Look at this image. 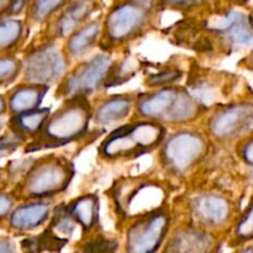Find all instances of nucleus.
Here are the masks:
<instances>
[{"mask_svg": "<svg viewBox=\"0 0 253 253\" xmlns=\"http://www.w3.org/2000/svg\"><path fill=\"white\" fill-rule=\"evenodd\" d=\"M90 118L91 108L86 96L67 99L64 105L47 119L43 127L37 133V140L29 145L26 152L59 147L73 142L86 132Z\"/></svg>", "mask_w": 253, "mask_h": 253, "instance_id": "nucleus-1", "label": "nucleus"}, {"mask_svg": "<svg viewBox=\"0 0 253 253\" xmlns=\"http://www.w3.org/2000/svg\"><path fill=\"white\" fill-rule=\"evenodd\" d=\"M136 109L143 118L155 123L183 124L197 118L199 104L182 88H161L145 94L136 101Z\"/></svg>", "mask_w": 253, "mask_h": 253, "instance_id": "nucleus-2", "label": "nucleus"}, {"mask_svg": "<svg viewBox=\"0 0 253 253\" xmlns=\"http://www.w3.org/2000/svg\"><path fill=\"white\" fill-rule=\"evenodd\" d=\"M165 136V127L155 121H140L123 126L104 140L100 155L105 158L137 157L161 145Z\"/></svg>", "mask_w": 253, "mask_h": 253, "instance_id": "nucleus-3", "label": "nucleus"}, {"mask_svg": "<svg viewBox=\"0 0 253 253\" xmlns=\"http://www.w3.org/2000/svg\"><path fill=\"white\" fill-rule=\"evenodd\" d=\"M73 166L61 157L40 160L24 182V194L31 199L49 198L67 189L73 178Z\"/></svg>", "mask_w": 253, "mask_h": 253, "instance_id": "nucleus-4", "label": "nucleus"}, {"mask_svg": "<svg viewBox=\"0 0 253 253\" xmlns=\"http://www.w3.org/2000/svg\"><path fill=\"white\" fill-rule=\"evenodd\" d=\"M114 61L106 54H96L93 58L79 64L67 76L62 83L59 93L67 99L74 96H86L100 88L110 76Z\"/></svg>", "mask_w": 253, "mask_h": 253, "instance_id": "nucleus-5", "label": "nucleus"}, {"mask_svg": "<svg viewBox=\"0 0 253 253\" xmlns=\"http://www.w3.org/2000/svg\"><path fill=\"white\" fill-rule=\"evenodd\" d=\"M205 153L207 142L202 135L192 131H180L166 141L162 158L168 169L183 174L194 167Z\"/></svg>", "mask_w": 253, "mask_h": 253, "instance_id": "nucleus-6", "label": "nucleus"}, {"mask_svg": "<svg viewBox=\"0 0 253 253\" xmlns=\"http://www.w3.org/2000/svg\"><path fill=\"white\" fill-rule=\"evenodd\" d=\"M66 68V58L53 43L32 49L22 63L25 81L35 85L48 86L63 76Z\"/></svg>", "mask_w": 253, "mask_h": 253, "instance_id": "nucleus-7", "label": "nucleus"}, {"mask_svg": "<svg viewBox=\"0 0 253 253\" xmlns=\"http://www.w3.org/2000/svg\"><path fill=\"white\" fill-rule=\"evenodd\" d=\"M150 20V9L140 5L123 2L111 10L105 19L104 31L109 42L123 43L135 39Z\"/></svg>", "mask_w": 253, "mask_h": 253, "instance_id": "nucleus-8", "label": "nucleus"}, {"mask_svg": "<svg viewBox=\"0 0 253 253\" xmlns=\"http://www.w3.org/2000/svg\"><path fill=\"white\" fill-rule=\"evenodd\" d=\"M168 215L153 211L138 219L127 232V253H153L168 229Z\"/></svg>", "mask_w": 253, "mask_h": 253, "instance_id": "nucleus-9", "label": "nucleus"}, {"mask_svg": "<svg viewBox=\"0 0 253 253\" xmlns=\"http://www.w3.org/2000/svg\"><path fill=\"white\" fill-rule=\"evenodd\" d=\"M253 125V103H242L217 111L209 121L210 133L221 141L232 140Z\"/></svg>", "mask_w": 253, "mask_h": 253, "instance_id": "nucleus-10", "label": "nucleus"}, {"mask_svg": "<svg viewBox=\"0 0 253 253\" xmlns=\"http://www.w3.org/2000/svg\"><path fill=\"white\" fill-rule=\"evenodd\" d=\"M211 31L222 35L232 46L244 47L253 43V30L249 19L242 12L230 11L214 20L209 26Z\"/></svg>", "mask_w": 253, "mask_h": 253, "instance_id": "nucleus-11", "label": "nucleus"}, {"mask_svg": "<svg viewBox=\"0 0 253 253\" xmlns=\"http://www.w3.org/2000/svg\"><path fill=\"white\" fill-rule=\"evenodd\" d=\"M95 10L94 0H72L57 16L52 31L54 36L64 37L82 27Z\"/></svg>", "mask_w": 253, "mask_h": 253, "instance_id": "nucleus-12", "label": "nucleus"}, {"mask_svg": "<svg viewBox=\"0 0 253 253\" xmlns=\"http://www.w3.org/2000/svg\"><path fill=\"white\" fill-rule=\"evenodd\" d=\"M230 203L221 195L205 194L198 197L193 203L195 219L207 226H221L230 216Z\"/></svg>", "mask_w": 253, "mask_h": 253, "instance_id": "nucleus-13", "label": "nucleus"}, {"mask_svg": "<svg viewBox=\"0 0 253 253\" xmlns=\"http://www.w3.org/2000/svg\"><path fill=\"white\" fill-rule=\"evenodd\" d=\"M135 99L130 95H118L104 100L94 113V121L98 125L109 126L125 120L128 116Z\"/></svg>", "mask_w": 253, "mask_h": 253, "instance_id": "nucleus-14", "label": "nucleus"}, {"mask_svg": "<svg viewBox=\"0 0 253 253\" xmlns=\"http://www.w3.org/2000/svg\"><path fill=\"white\" fill-rule=\"evenodd\" d=\"M49 204L43 202L21 205L12 211L10 226L17 231H29L43 224L49 216Z\"/></svg>", "mask_w": 253, "mask_h": 253, "instance_id": "nucleus-15", "label": "nucleus"}, {"mask_svg": "<svg viewBox=\"0 0 253 253\" xmlns=\"http://www.w3.org/2000/svg\"><path fill=\"white\" fill-rule=\"evenodd\" d=\"M103 26L100 20L84 24L78 30L69 35V39L66 44V51L71 58H79L84 56L91 47L96 43Z\"/></svg>", "mask_w": 253, "mask_h": 253, "instance_id": "nucleus-16", "label": "nucleus"}, {"mask_svg": "<svg viewBox=\"0 0 253 253\" xmlns=\"http://www.w3.org/2000/svg\"><path fill=\"white\" fill-rule=\"evenodd\" d=\"M47 91L48 86L46 85L29 84V85L19 86L12 91L9 98L10 110L15 115L36 110L41 105Z\"/></svg>", "mask_w": 253, "mask_h": 253, "instance_id": "nucleus-17", "label": "nucleus"}, {"mask_svg": "<svg viewBox=\"0 0 253 253\" xmlns=\"http://www.w3.org/2000/svg\"><path fill=\"white\" fill-rule=\"evenodd\" d=\"M212 240L209 235L199 231H182L172 240L168 253H208Z\"/></svg>", "mask_w": 253, "mask_h": 253, "instance_id": "nucleus-18", "label": "nucleus"}, {"mask_svg": "<svg viewBox=\"0 0 253 253\" xmlns=\"http://www.w3.org/2000/svg\"><path fill=\"white\" fill-rule=\"evenodd\" d=\"M49 108H43L15 115L11 120V130L21 135L22 137L37 136L46 124L47 119L49 118Z\"/></svg>", "mask_w": 253, "mask_h": 253, "instance_id": "nucleus-19", "label": "nucleus"}, {"mask_svg": "<svg viewBox=\"0 0 253 253\" xmlns=\"http://www.w3.org/2000/svg\"><path fill=\"white\" fill-rule=\"evenodd\" d=\"M68 211L74 221L83 225L85 229H90L98 219V199L94 195L81 197L69 205Z\"/></svg>", "mask_w": 253, "mask_h": 253, "instance_id": "nucleus-20", "label": "nucleus"}, {"mask_svg": "<svg viewBox=\"0 0 253 253\" xmlns=\"http://www.w3.org/2000/svg\"><path fill=\"white\" fill-rule=\"evenodd\" d=\"M72 0H27V11L30 19L41 24L63 10Z\"/></svg>", "mask_w": 253, "mask_h": 253, "instance_id": "nucleus-21", "label": "nucleus"}, {"mask_svg": "<svg viewBox=\"0 0 253 253\" xmlns=\"http://www.w3.org/2000/svg\"><path fill=\"white\" fill-rule=\"evenodd\" d=\"M66 239H61L57 236L56 234L48 230L41 236L36 237V239L25 240L22 242V247L26 250L27 252H40V251H58L59 249L63 247L66 244Z\"/></svg>", "mask_w": 253, "mask_h": 253, "instance_id": "nucleus-22", "label": "nucleus"}, {"mask_svg": "<svg viewBox=\"0 0 253 253\" xmlns=\"http://www.w3.org/2000/svg\"><path fill=\"white\" fill-rule=\"evenodd\" d=\"M24 26L20 20L7 19L0 21V52L10 49L21 37Z\"/></svg>", "mask_w": 253, "mask_h": 253, "instance_id": "nucleus-23", "label": "nucleus"}, {"mask_svg": "<svg viewBox=\"0 0 253 253\" xmlns=\"http://www.w3.org/2000/svg\"><path fill=\"white\" fill-rule=\"evenodd\" d=\"M21 69V63L12 57L0 58V85L14 81Z\"/></svg>", "mask_w": 253, "mask_h": 253, "instance_id": "nucleus-24", "label": "nucleus"}, {"mask_svg": "<svg viewBox=\"0 0 253 253\" xmlns=\"http://www.w3.org/2000/svg\"><path fill=\"white\" fill-rule=\"evenodd\" d=\"M207 1L208 0H160L158 4L162 9L188 11V10L195 9V7L205 4Z\"/></svg>", "mask_w": 253, "mask_h": 253, "instance_id": "nucleus-25", "label": "nucleus"}, {"mask_svg": "<svg viewBox=\"0 0 253 253\" xmlns=\"http://www.w3.org/2000/svg\"><path fill=\"white\" fill-rule=\"evenodd\" d=\"M22 141H24V137L21 135L15 132L14 130L10 131L7 135L0 138V157H4L16 150L17 146L21 145Z\"/></svg>", "mask_w": 253, "mask_h": 253, "instance_id": "nucleus-26", "label": "nucleus"}, {"mask_svg": "<svg viewBox=\"0 0 253 253\" xmlns=\"http://www.w3.org/2000/svg\"><path fill=\"white\" fill-rule=\"evenodd\" d=\"M236 235L244 240L253 237V205L249 208L246 214L244 215L241 221L237 225Z\"/></svg>", "mask_w": 253, "mask_h": 253, "instance_id": "nucleus-27", "label": "nucleus"}, {"mask_svg": "<svg viewBox=\"0 0 253 253\" xmlns=\"http://www.w3.org/2000/svg\"><path fill=\"white\" fill-rule=\"evenodd\" d=\"M180 76H182V73L179 71H163L155 74V76H151L147 79V84L151 86L163 85V84H168L177 81V79H179Z\"/></svg>", "mask_w": 253, "mask_h": 253, "instance_id": "nucleus-28", "label": "nucleus"}, {"mask_svg": "<svg viewBox=\"0 0 253 253\" xmlns=\"http://www.w3.org/2000/svg\"><path fill=\"white\" fill-rule=\"evenodd\" d=\"M12 209V199L7 195H0V219L6 216Z\"/></svg>", "mask_w": 253, "mask_h": 253, "instance_id": "nucleus-29", "label": "nucleus"}, {"mask_svg": "<svg viewBox=\"0 0 253 253\" xmlns=\"http://www.w3.org/2000/svg\"><path fill=\"white\" fill-rule=\"evenodd\" d=\"M242 158L249 165L253 166V138L247 141L244 145V148H242Z\"/></svg>", "mask_w": 253, "mask_h": 253, "instance_id": "nucleus-30", "label": "nucleus"}, {"mask_svg": "<svg viewBox=\"0 0 253 253\" xmlns=\"http://www.w3.org/2000/svg\"><path fill=\"white\" fill-rule=\"evenodd\" d=\"M0 253H16L14 244L9 239H0Z\"/></svg>", "mask_w": 253, "mask_h": 253, "instance_id": "nucleus-31", "label": "nucleus"}, {"mask_svg": "<svg viewBox=\"0 0 253 253\" xmlns=\"http://www.w3.org/2000/svg\"><path fill=\"white\" fill-rule=\"evenodd\" d=\"M127 2H131V4L140 5V6H145L150 9V6L152 4H155L156 1H160V0H126Z\"/></svg>", "mask_w": 253, "mask_h": 253, "instance_id": "nucleus-32", "label": "nucleus"}, {"mask_svg": "<svg viewBox=\"0 0 253 253\" xmlns=\"http://www.w3.org/2000/svg\"><path fill=\"white\" fill-rule=\"evenodd\" d=\"M10 4H11V0H0V14L6 12V10L9 9Z\"/></svg>", "mask_w": 253, "mask_h": 253, "instance_id": "nucleus-33", "label": "nucleus"}, {"mask_svg": "<svg viewBox=\"0 0 253 253\" xmlns=\"http://www.w3.org/2000/svg\"><path fill=\"white\" fill-rule=\"evenodd\" d=\"M5 111V100L0 96V115Z\"/></svg>", "mask_w": 253, "mask_h": 253, "instance_id": "nucleus-34", "label": "nucleus"}, {"mask_svg": "<svg viewBox=\"0 0 253 253\" xmlns=\"http://www.w3.org/2000/svg\"><path fill=\"white\" fill-rule=\"evenodd\" d=\"M249 24H250V26H251L252 30H253V11L251 12V15H250V16H249Z\"/></svg>", "mask_w": 253, "mask_h": 253, "instance_id": "nucleus-35", "label": "nucleus"}, {"mask_svg": "<svg viewBox=\"0 0 253 253\" xmlns=\"http://www.w3.org/2000/svg\"><path fill=\"white\" fill-rule=\"evenodd\" d=\"M242 253H253V250H246V251H244Z\"/></svg>", "mask_w": 253, "mask_h": 253, "instance_id": "nucleus-36", "label": "nucleus"}, {"mask_svg": "<svg viewBox=\"0 0 253 253\" xmlns=\"http://www.w3.org/2000/svg\"><path fill=\"white\" fill-rule=\"evenodd\" d=\"M250 58H251V59H250V62H251V64L253 66V56H252V57H250Z\"/></svg>", "mask_w": 253, "mask_h": 253, "instance_id": "nucleus-37", "label": "nucleus"}, {"mask_svg": "<svg viewBox=\"0 0 253 253\" xmlns=\"http://www.w3.org/2000/svg\"><path fill=\"white\" fill-rule=\"evenodd\" d=\"M1 126H2V123H1V121H0V130H1Z\"/></svg>", "mask_w": 253, "mask_h": 253, "instance_id": "nucleus-38", "label": "nucleus"}]
</instances>
